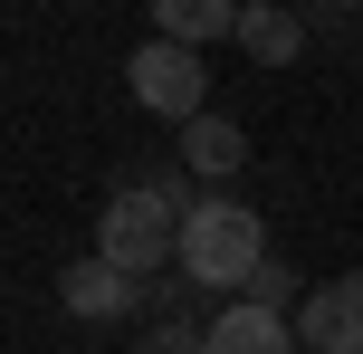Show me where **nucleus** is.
<instances>
[{
    "mask_svg": "<svg viewBox=\"0 0 363 354\" xmlns=\"http://www.w3.org/2000/svg\"><path fill=\"white\" fill-rule=\"evenodd\" d=\"M125 77H134V106L172 115V125H201V115H211V57H201V48L144 38V48L125 57Z\"/></svg>",
    "mask_w": 363,
    "mask_h": 354,
    "instance_id": "7ed1b4c3",
    "label": "nucleus"
},
{
    "mask_svg": "<svg viewBox=\"0 0 363 354\" xmlns=\"http://www.w3.org/2000/svg\"><path fill=\"white\" fill-rule=\"evenodd\" d=\"M182 221H191V192L182 182H125L106 201V221H96V259L144 287L153 268H182Z\"/></svg>",
    "mask_w": 363,
    "mask_h": 354,
    "instance_id": "f03ea898",
    "label": "nucleus"
},
{
    "mask_svg": "<svg viewBox=\"0 0 363 354\" xmlns=\"http://www.w3.org/2000/svg\"><path fill=\"white\" fill-rule=\"evenodd\" d=\"M239 10H249V0H153V38H172V48H220V38H239Z\"/></svg>",
    "mask_w": 363,
    "mask_h": 354,
    "instance_id": "0eeeda50",
    "label": "nucleus"
},
{
    "mask_svg": "<svg viewBox=\"0 0 363 354\" xmlns=\"http://www.w3.org/2000/svg\"><path fill=\"white\" fill-rule=\"evenodd\" d=\"M201 345H211V354H296V326L239 297V306H220V316L201 326Z\"/></svg>",
    "mask_w": 363,
    "mask_h": 354,
    "instance_id": "423d86ee",
    "label": "nucleus"
},
{
    "mask_svg": "<svg viewBox=\"0 0 363 354\" xmlns=\"http://www.w3.org/2000/svg\"><path fill=\"white\" fill-rule=\"evenodd\" d=\"M57 306H67V316H86V326H115V316H134V306H144V287L86 249L77 268H57Z\"/></svg>",
    "mask_w": 363,
    "mask_h": 354,
    "instance_id": "39448f33",
    "label": "nucleus"
},
{
    "mask_svg": "<svg viewBox=\"0 0 363 354\" xmlns=\"http://www.w3.org/2000/svg\"><path fill=\"white\" fill-rule=\"evenodd\" d=\"M296 345H306V354H363V268L306 287V306H296Z\"/></svg>",
    "mask_w": 363,
    "mask_h": 354,
    "instance_id": "20e7f679",
    "label": "nucleus"
},
{
    "mask_svg": "<svg viewBox=\"0 0 363 354\" xmlns=\"http://www.w3.org/2000/svg\"><path fill=\"white\" fill-rule=\"evenodd\" d=\"M239 48H249L258 67H296V48H306V19H296L287 0H249V10H239Z\"/></svg>",
    "mask_w": 363,
    "mask_h": 354,
    "instance_id": "6e6552de",
    "label": "nucleus"
},
{
    "mask_svg": "<svg viewBox=\"0 0 363 354\" xmlns=\"http://www.w3.org/2000/svg\"><path fill=\"white\" fill-rule=\"evenodd\" d=\"M268 268V221L230 192H201L191 221H182V278L201 297H249V278Z\"/></svg>",
    "mask_w": 363,
    "mask_h": 354,
    "instance_id": "f257e3e1",
    "label": "nucleus"
},
{
    "mask_svg": "<svg viewBox=\"0 0 363 354\" xmlns=\"http://www.w3.org/2000/svg\"><path fill=\"white\" fill-rule=\"evenodd\" d=\"M249 306H268V316H287V306H306V297H296V278H287V268H258V278H249Z\"/></svg>",
    "mask_w": 363,
    "mask_h": 354,
    "instance_id": "9d476101",
    "label": "nucleus"
},
{
    "mask_svg": "<svg viewBox=\"0 0 363 354\" xmlns=\"http://www.w3.org/2000/svg\"><path fill=\"white\" fill-rule=\"evenodd\" d=\"M182 163H191L201 182H230V172L249 163V134H239L230 115H201V125H182Z\"/></svg>",
    "mask_w": 363,
    "mask_h": 354,
    "instance_id": "1a4fd4ad",
    "label": "nucleus"
}]
</instances>
